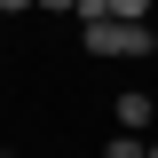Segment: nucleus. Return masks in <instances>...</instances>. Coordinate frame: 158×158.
I'll list each match as a JSON object with an SVG mask.
<instances>
[{
    "instance_id": "f257e3e1",
    "label": "nucleus",
    "mask_w": 158,
    "mask_h": 158,
    "mask_svg": "<svg viewBox=\"0 0 158 158\" xmlns=\"http://www.w3.org/2000/svg\"><path fill=\"white\" fill-rule=\"evenodd\" d=\"M79 40H87V56L103 63H135V56H158V24H135V16H103V24H79Z\"/></svg>"
},
{
    "instance_id": "f03ea898",
    "label": "nucleus",
    "mask_w": 158,
    "mask_h": 158,
    "mask_svg": "<svg viewBox=\"0 0 158 158\" xmlns=\"http://www.w3.org/2000/svg\"><path fill=\"white\" fill-rule=\"evenodd\" d=\"M150 118H158L150 87H127V95H118V127H127V135H150Z\"/></svg>"
},
{
    "instance_id": "7ed1b4c3",
    "label": "nucleus",
    "mask_w": 158,
    "mask_h": 158,
    "mask_svg": "<svg viewBox=\"0 0 158 158\" xmlns=\"http://www.w3.org/2000/svg\"><path fill=\"white\" fill-rule=\"evenodd\" d=\"M103 158H150V135H127V127H118V135L103 142Z\"/></svg>"
},
{
    "instance_id": "20e7f679",
    "label": "nucleus",
    "mask_w": 158,
    "mask_h": 158,
    "mask_svg": "<svg viewBox=\"0 0 158 158\" xmlns=\"http://www.w3.org/2000/svg\"><path fill=\"white\" fill-rule=\"evenodd\" d=\"M111 16H135V24H158V0H111Z\"/></svg>"
},
{
    "instance_id": "39448f33",
    "label": "nucleus",
    "mask_w": 158,
    "mask_h": 158,
    "mask_svg": "<svg viewBox=\"0 0 158 158\" xmlns=\"http://www.w3.org/2000/svg\"><path fill=\"white\" fill-rule=\"evenodd\" d=\"M71 8H79V0H40V16H71Z\"/></svg>"
},
{
    "instance_id": "423d86ee",
    "label": "nucleus",
    "mask_w": 158,
    "mask_h": 158,
    "mask_svg": "<svg viewBox=\"0 0 158 158\" xmlns=\"http://www.w3.org/2000/svg\"><path fill=\"white\" fill-rule=\"evenodd\" d=\"M24 8H40V0H0V16H24Z\"/></svg>"
},
{
    "instance_id": "0eeeda50",
    "label": "nucleus",
    "mask_w": 158,
    "mask_h": 158,
    "mask_svg": "<svg viewBox=\"0 0 158 158\" xmlns=\"http://www.w3.org/2000/svg\"><path fill=\"white\" fill-rule=\"evenodd\" d=\"M0 158H16V150H0Z\"/></svg>"
},
{
    "instance_id": "6e6552de",
    "label": "nucleus",
    "mask_w": 158,
    "mask_h": 158,
    "mask_svg": "<svg viewBox=\"0 0 158 158\" xmlns=\"http://www.w3.org/2000/svg\"><path fill=\"white\" fill-rule=\"evenodd\" d=\"M150 158H158V142H150Z\"/></svg>"
}]
</instances>
